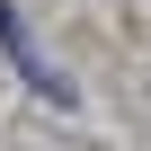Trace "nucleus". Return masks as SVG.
Returning <instances> with one entry per match:
<instances>
[{
	"label": "nucleus",
	"mask_w": 151,
	"mask_h": 151,
	"mask_svg": "<svg viewBox=\"0 0 151 151\" xmlns=\"http://www.w3.org/2000/svg\"><path fill=\"white\" fill-rule=\"evenodd\" d=\"M0 45H9V62H18V71H27V80H36V89H45V98H71V89H62V80H53V71H45V53H36V45H27V27H18V9H0Z\"/></svg>",
	"instance_id": "1"
}]
</instances>
